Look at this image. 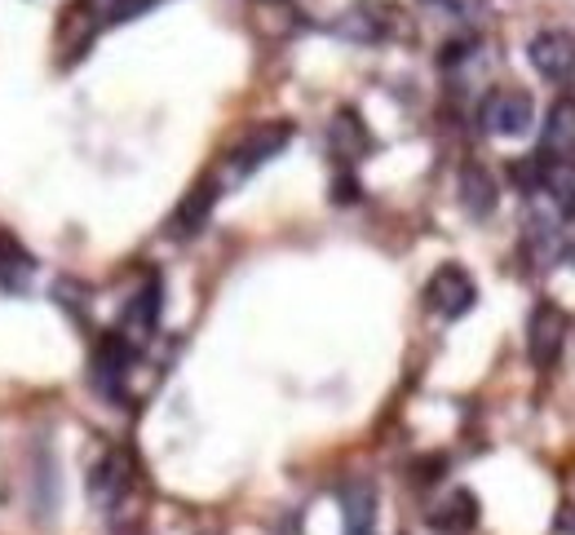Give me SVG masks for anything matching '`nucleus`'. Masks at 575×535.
Returning a JSON list of instances; mask_svg holds the SVG:
<instances>
[{"label":"nucleus","instance_id":"dca6fc26","mask_svg":"<svg viewBox=\"0 0 575 535\" xmlns=\"http://www.w3.org/2000/svg\"><path fill=\"white\" fill-rule=\"evenodd\" d=\"M89 487H93V496H98L102 505L120 500V492H124V456H120V451H111V456L98 464L93 478H89Z\"/></svg>","mask_w":575,"mask_h":535},{"label":"nucleus","instance_id":"20e7f679","mask_svg":"<svg viewBox=\"0 0 575 535\" xmlns=\"http://www.w3.org/2000/svg\"><path fill=\"white\" fill-rule=\"evenodd\" d=\"M164 288H160V279H147L134 297H129V306H124V314H120V337L129 341V350L138 354V350H147L151 346V337H155V327H160V306H164V297H160Z\"/></svg>","mask_w":575,"mask_h":535},{"label":"nucleus","instance_id":"ddd939ff","mask_svg":"<svg viewBox=\"0 0 575 535\" xmlns=\"http://www.w3.org/2000/svg\"><path fill=\"white\" fill-rule=\"evenodd\" d=\"M540 195L549 199L562 217H571L575 213V160H545V169H540Z\"/></svg>","mask_w":575,"mask_h":535},{"label":"nucleus","instance_id":"6e6552de","mask_svg":"<svg viewBox=\"0 0 575 535\" xmlns=\"http://www.w3.org/2000/svg\"><path fill=\"white\" fill-rule=\"evenodd\" d=\"M217 195H222V186L213 182V177H200L196 186H190L186 195H182V204H177V213H173V235H200L204 226H209V217H213V204H217Z\"/></svg>","mask_w":575,"mask_h":535},{"label":"nucleus","instance_id":"7ed1b4c3","mask_svg":"<svg viewBox=\"0 0 575 535\" xmlns=\"http://www.w3.org/2000/svg\"><path fill=\"white\" fill-rule=\"evenodd\" d=\"M292 142V124L288 120H271V124H258L248 138L230 151V177H252L266 160H275L284 147Z\"/></svg>","mask_w":575,"mask_h":535},{"label":"nucleus","instance_id":"f3484780","mask_svg":"<svg viewBox=\"0 0 575 535\" xmlns=\"http://www.w3.org/2000/svg\"><path fill=\"white\" fill-rule=\"evenodd\" d=\"M151 5V0H115L111 5V23H124V18H138L142 10Z\"/></svg>","mask_w":575,"mask_h":535},{"label":"nucleus","instance_id":"f03ea898","mask_svg":"<svg viewBox=\"0 0 575 535\" xmlns=\"http://www.w3.org/2000/svg\"><path fill=\"white\" fill-rule=\"evenodd\" d=\"M566 327H571V319H566L562 306L540 301V306L532 310V319H527V354H532L536 368H553V363L562 359Z\"/></svg>","mask_w":575,"mask_h":535},{"label":"nucleus","instance_id":"0eeeda50","mask_svg":"<svg viewBox=\"0 0 575 535\" xmlns=\"http://www.w3.org/2000/svg\"><path fill=\"white\" fill-rule=\"evenodd\" d=\"M545 160H575V98H558L540 128Z\"/></svg>","mask_w":575,"mask_h":535},{"label":"nucleus","instance_id":"f8f14e48","mask_svg":"<svg viewBox=\"0 0 575 535\" xmlns=\"http://www.w3.org/2000/svg\"><path fill=\"white\" fill-rule=\"evenodd\" d=\"M457 186H461V204H465L470 217L483 222V217L496 213V199H500V195H496V177H491L483 164H465Z\"/></svg>","mask_w":575,"mask_h":535},{"label":"nucleus","instance_id":"9d476101","mask_svg":"<svg viewBox=\"0 0 575 535\" xmlns=\"http://www.w3.org/2000/svg\"><path fill=\"white\" fill-rule=\"evenodd\" d=\"M129 359H134V350H129V341H124L120 332H107V337L98 341L93 381L111 394V403H120V381H124V372H129Z\"/></svg>","mask_w":575,"mask_h":535},{"label":"nucleus","instance_id":"423d86ee","mask_svg":"<svg viewBox=\"0 0 575 535\" xmlns=\"http://www.w3.org/2000/svg\"><path fill=\"white\" fill-rule=\"evenodd\" d=\"M527 58H532V66H536L545 80H553V85L571 80L575 76V32H562V27L540 32L527 45Z\"/></svg>","mask_w":575,"mask_h":535},{"label":"nucleus","instance_id":"6ab92c4d","mask_svg":"<svg viewBox=\"0 0 575 535\" xmlns=\"http://www.w3.org/2000/svg\"><path fill=\"white\" fill-rule=\"evenodd\" d=\"M558 535H575V505H566L558 513Z\"/></svg>","mask_w":575,"mask_h":535},{"label":"nucleus","instance_id":"4468645a","mask_svg":"<svg viewBox=\"0 0 575 535\" xmlns=\"http://www.w3.org/2000/svg\"><path fill=\"white\" fill-rule=\"evenodd\" d=\"M36 271V257L10 235V231H0V288H10L18 293Z\"/></svg>","mask_w":575,"mask_h":535},{"label":"nucleus","instance_id":"f257e3e1","mask_svg":"<svg viewBox=\"0 0 575 535\" xmlns=\"http://www.w3.org/2000/svg\"><path fill=\"white\" fill-rule=\"evenodd\" d=\"M532 124H536V98L527 89L504 85L483 98V128L496 133V138H523Z\"/></svg>","mask_w":575,"mask_h":535},{"label":"nucleus","instance_id":"2eb2a0df","mask_svg":"<svg viewBox=\"0 0 575 535\" xmlns=\"http://www.w3.org/2000/svg\"><path fill=\"white\" fill-rule=\"evenodd\" d=\"M333 147H337L346 160H359V155H367L372 138H367V128H363L359 111H341V115L333 120Z\"/></svg>","mask_w":575,"mask_h":535},{"label":"nucleus","instance_id":"9b49d317","mask_svg":"<svg viewBox=\"0 0 575 535\" xmlns=\"http://www.w3.org/2000/svg\"><path fill=\"white\" fill-rule=\"evenodd\" d=\"M429 526H438L442 535H470L478 526V500H474V492L457 487L452 496H442L429 509Z\"/></svg>","mask_w":575,"mask_h":535},{"label":"nucleus","instance_id":"39448f33","mask_svg":"<svg viewBox=\"0 0 575 535\" xmlns=\"http://www.w3.org/2000/svg\"><path fill=\"white\" fill-rule=\"evenodd\" d=\"M425 301L442 319H461V314L474 310L478 288H474V279L461 271V265H438V271L429 275V284H425Z\"/></svg>","mask_w":575,"mask_h":535},{"label":"nucleus","instance_id":"1a4fd4ad","mask_svg":"<svg viewBox=\"0 0 575 535\" xmlns=\"http://www.w3.org/2000/svg\"><path fill=\"white\" fill-rule=\"evenodd\" d=\"M341 522H346V535H376V483L372 478H350L341 487Z\"/></svg>","mask_w":575,"mask_h":535},{"label":"nucleus","instance_id":"a211bd4d","mask_svg":"<svg viewBox=\"0 0 575 535\" xmlns=\"http://www.w3.org/2000/svg\"><path fill=\"white\" fill-rule=\"evenodd\" d=\"M333 199H337V204H354V199H359V182L354 177H341L337 190H333Z\"/></svg>","mask_w":575,"mask_h":535}]
</instances>
